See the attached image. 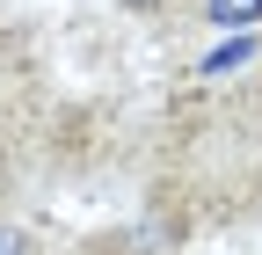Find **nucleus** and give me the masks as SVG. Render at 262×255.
<instances>
[{
	"label": "nucleus",
	"instance_id": "2",
	"mask_svg": "<svg viewBox=\"0 0 262 255\" xmlns=\"http://www.w3.org/2000/svg\"><path fill=\"white\" fill-rule=\"evenodd\" d=\"M0 255H37V248H29L22 226H8V219H0Z\"/></svg>",
	"mask_w": 262,
	"mask_h": 255
},
{
	"label": "nucleus",
	"instance_id": "3",
	"mask_svg": "<svg viewBox=\"0 0 262 255\" xmlns=\"http://www.w3.org/2000/svg\"><path fill=\"white\" fill-rule=\"evenodd\" d=\"M117 8H124V15H160L168 0H117Z\"/></svg>",
	"mask_w": 262,
	"mask_h": 255
},
{
	"label": "nucleus",
	"instance_id": "1",
	"mask_svg": "<svg viewBox=\"0 0 262 255\" xmlns=\"http://www.w3.org/2000/svg\"><path fill=\"white\" fill-rule=\"evenodd\" d=\"M204 22H211V29H241V37H248V29L262 22V0H204Z\"/></svg>",
	"mask_w": 262,
	"mask_h": 255
}]
</instances>
